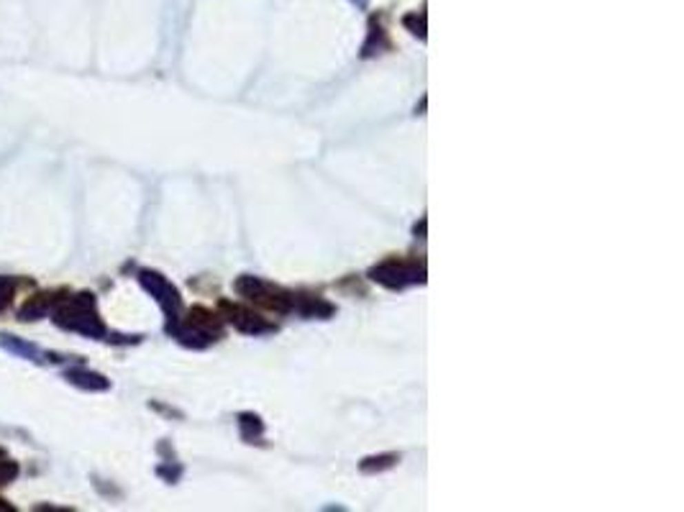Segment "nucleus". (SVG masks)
<instances>
[{
    "label": "nucleus",
    "instance_id": "nucleus-2",
    "mask_svg": "<svg viewBox=\"0 0 684 512\" xmlns=\"http://www.w3.org/2000/svg\"><path fill=\"white\" fill-rule=\"evenodd\" d=\"M0 349H6L8 354L13 356H21V359H28V361H41V349H37L34 343L23 341V338H16V336H10V333H0Z\"/></svg>",
    "mask_w": 684,
    "mask_h": 512
},
{
    "label": "nucleus",
    "instance_id": "nucleus-7",
    "mask_svg": "<svg viewBox=\"0 0 684 512\" xmlns=\"http://www.w3.org/2000/svg\"><path fill=\"white\" fill-rule=\"evenodd\" d=\"M0 510H8V512H13V507H10V504H6V500H0Z\"/></svg>",
    "mask_w": 684,
    "mask_h": 512
},
{
    "label": "nucleus",
    "instance_id": "nucleus-3",
    "mask_svg": "<svg viewBox=\"0 0 684 512\" xmlns=\"http://www.w3.org/2000/svg\"><path fill=\"white\" fill-rule=\"evenodd\" d=\"M49 310H52V295H49V292H41V295L28 297L26 303L21 305L19 320H26V323H31V320H39V318H44Z\"/></svg>",
    "mask_w": 684,
    "mask_h": 512
},
{
    "label": "nucleus",
    "instance_id": "nucleus-6",
    "mask_svg": "<svg viewBox=\"0 0 684 512\" xmlns=\"http://www.w3.org/2000/svg\"><path fill=\"white\" fill-rule=\"evenodd\" d=\"M19 476V467L13 464V461H0V484H10L13 479Z\"/></svg>",
    "mask_w": 684,
    "mask_h": 512
},
{
    "label": "nucleus",
    "instance_id": "nucleus-5",
    "mask_svg": "<svg viewBox=\"0 0 684 512\" xmlns=\"http://www.w3.org/2000/svg\"><path fill=\"white\" fill-rule=\"evenodd\" d=\"M16 287H19V279L0 274V313L10 305V300H13V295H16Z\"/></svg>",
    "mask_w": 684,
    "mask_h": 512
},
{
    "label": "nucleus",
    "instance_id": "nucleus-1",
    "mask_svg": "<svg viewBox=\"0 0 684 512\" xmlns=\"http://www.w3.org/2000/svg\"><path fill=\"white\" fill-rule=\"evenodd\" d=\"M54 323L59 328L82 333V336H90V338H100L105 333L98 313H95V300L88 292L64 297L62 303L54 307Z\"/></svg>",
    "mask_w": 684,
    "mask_h": 512
},
{
    "label": "nucleus",
    "instance_id": "nucleus-4",
    "mask_svg": "<svg viewBox=\"0 0 684 512\" xmlns=\"http://www.w3.org/2000/svg\"><path fill=\"white\" fill-rule=\"evenodd\" d=\"M64 379L74 387H82V389H105L108 382L100 377V374H92V371H85V369H70V371H64Z\"/></svg>",
    "mask_w": 684,
    "mask_h": 512
}]
</instances>
